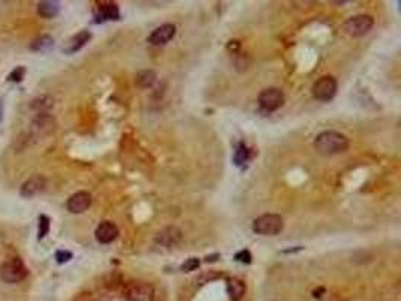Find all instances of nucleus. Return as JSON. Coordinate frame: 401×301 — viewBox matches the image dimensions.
I'll use <instances>...</instances> for the list:
<instances>
[{
	"label": "nucleus",
	"instance_id": "nucleus-3",
	"mask_svg": "<svg viewBox=\"0 0 401 301\" xmlns=\"http://www.w3.org/2000/svg\"><path fill=\"white\" fill-rule=\"evenodd\" d=\"M27 277V268L20 259H11L0 266V279L5 283H20Z\"/></svg>",
	"mask_w": 401,
	"mask_h": 301
},
{
	"label": "nucleus",
	"instance_id": "nucleus-1",
	"mask_svg": "<svg viewBox=\"0 0 401 301\" xmlns=\"http://www.w3.org/2000/svg\"><path fill=\"white\" fill-rule=\"evenodd\" d=\"M347 146H349L347 137L337 131H323L314 140V148L322 155H333L344 152Z\"/></svg>",
	"mask_w": 401,
	"mask_h": 301
},
{
	"label": "nucleus",
	"instance_id": "nucleus-8",
	"mask_svg": "<svg viewBox=\"0 0 401 301\" xmlns=\"http://www.w3.org/2000/svg\"><path fill=\"white\" fill-rule=\"evenodd\" d=\"M176 35V27L173 24H162L159 27H156L147 38V43L158 47V45H164L169 41L173 40V37Z\"/></svg>",
	"mask_w": 401,
	"mask_h": 301
},
{
	"label": "nucleus",
	"instance_id": "nucleus-15",
	"mask_svg": "<svg viewBox=\"0 0 401 301\" xmlns=\"http://www.w3.org/2000/svg\"><path fill=\"white\" fill-rule=\"evenodd\" d=\"M60 6L57 2H41L38 5V12L44 18H53L59 14Z\"/></svg>",
	"mask_w": 401,
	"mask_h": 301
},
{
	"label": "nucleus",
	"instance_id": "nucleus-12",
	"mask_svg": "<svg viewBox=\"0 0 401 301\" xmlns=\"http://www.w3.org/2000/svg\"><path fill=\"white\" fill-rule=\"evenodd\" d=\"M90 38H92V35L89 30H81L80 33H77L75 37H73L68 43H66V45L63 47V51L66 54H73V53L78 51L80 48H83L89 43Z\"/></svg>",
	"mask_w": 401,
	"mask_h": 301
},
{
	"label": "nucleus",
	"instance_id": "nucleus-4",
	"mask_svg": "<svg viewBox=\"0 0 401 301\" xmlns=\"http://www.w3.org/2000/svg\"><path fill=\"white\" fill-rule=\"evenodd\" d=\"M123 295L129 301H152L153 300V288L145 282H131Z\"/></svg>",
	"mask_w": 401,
	"mask_h": 301
},
{
	"label": "nucleus",
	"instance_id": "nucleus-5",
	"mask_svg": "<svg viewBox=\"0 0 401 301\" xmlns=\"http://www.w3.org/2000/svg\"><path fill=\"white\" fill-rule=\"evenodd\" d=\"M373 24H374L373 17L362 14V15H355V17L349 18L344 24V29L352 37H362L371 30Z\"/></svg>",
	"mask_w": 401,
	"mask_h": 301
},
{
	"label": "nucleus",
	"instance_id": "nucleus-7",
	"mask_svg": "<svg viewBox=\"0 0 401 301\" xmlns=\"http://www.w3.org/2000/svg\"><path fill=\"white\" fill-rule=\"evenodd\" d=\"M283 103H284V93L277 87L266 89L258 96V104L266 112H274V110L280 109L283 106Z\"/></svg>",
	"mask_w": 401,
	"mask_h": 301
},
{
	"label": "nucleus",
	"instance_id": "nucleus-9",
	"mask_svg": "<svg viewBox=\"0 0 401 301\" xmlns=\"http://www.w3.org/2000/svg\"><path fill=\"white\" fill-rule=\"evenodd\" d=\"M90 205H92V196L87 191H78V193L73 194L68 199V204H66L70 213H73V214H81L86 210H89Z\"/></svg>",
	"mask_w": 401,
	"mask_h": 301
},
{
	"label": "nucleus",
	"instance_id": "nucleus-2",
	"mask_svg": "<svg viewBox=\"0 0 401 301\" xmlns=\"http://www.w3.org/2000/svg\"><path fill=\"white\" fill-rule=\"evenodd\" d=\"M283 218L277 214H264L261 217H258L254 224H253V230L258 235H266V237H272V235H278V233L283 230Z\"/></svg>",
	"mask_w": 401,
	"mask_h": 301
},
{
	"label": "nucleus",
	"instance_id": "nucleus-11",
	"mask_svg": "<svg viewBox=\"0 0 401 301\" xmlns=\"http://www.w3.org/2000/svg\"><path fill=\"white\" fill-rule=\"evenodd\" d=\"M45 178L41 176V175H36V176H32L30 179H27L23 187H21V196L24 197H33L39 194L44 188H45Z\"/></svg>",
	"mask_w": 401,
	"mask_h": 301
},
{
	"label": "nucleus",
	"instance_id": "nucleus-17",
	"mask_svg": "<svg viewBox=\"0 0 401 301\" xmlns=\"http://www.w3.org/2000/svg\"><path fill=\"white\" fill-rule=\"evenodd\" d=\"M155 80H156V76H155L153 71H143V73H140V74L137 76V83H139V86H142V87H149V86H152V85L155 83Z\"/></svg>",
	"mask_w": 401,
	"mask_h": 301
},
{
	"label": "nucleus",
	"instance_id": "nucleus-18",
	"mask_svg": "<svg viewBox=\"0 0 401 301\" xmlns=\"http://www.w3.org/2000/svg\"><path fill=\"white\" fill-rule=\"evenodd\" d=\"M248 158H250V151H248V148H247L244 143H239L238 148H236V151H235V163H236L238 166H241V164L247 163Z\"/></svg>",
	"mask_w": 401,
	"mask_h": 301
},
{
	"label": "nucleus",
	"instance_id": "nucleus-6",
	"mask_svg": "<svg viewBox=\"0 0 401 301\" xmlns=\"http://www.w3.org/2000/svg\"><path fill=\"white\" fill-rule=\"evenodd\" d=\"M335 93H337V80L330 76L319 79L313 86V95L314 98L320 99V101H329V99L335 96Z\"/></svg>",
	"mask_w": 401,
	"mask_h": 301
},
{
	"label": "nucleus",
	"instance_id": "nucleus-21",
	"mask_svg": "<svg viewBox=\"0 0 401 301\" xmlns=\"http://www.w3.org/2000/svg\"><path fill=\"white\" fill-rule=\"evenodd\" d=\"M24 73L26 70L23 68V66H18V68L15 71H12L9 76H8V80L9 82H21V79L24 77Z\"/></svg>",
	"mask_w": 401,
	"mask_h": 301
},
{
	"label": "nucleus",
	"instance_id": "nucleus-20",
	"mask_svg": "<svg viewBox=\"0 0 401 301\" xmlns=\"http://www.w3.org/2000/svg\"><path fill=\"white\" fill-rule=\"evenodd\" d=\"M198 265H200V260H198L197 258H189V259H186V260L182 263L181 270H182V271H194V270L198 268Z\"/></svg>",
	"mask_w": 401,
	"mask_h": 301
},
{
	"label": "nucleus",
	"instance_id": "nucleus-14",
	"mask_svg": "<svg viewBox=\"0 0 401 301\" xmlns=\"http://www.w3.org/2000/svg\"><path fill=\"white\" fill-rule=\"evenodd\" d=\"M227 292L233 301H239L245 294V283L239 279H228Z\"/></svg>",
	"mask_w": 401,
	"mask_h": 301
},
{
	"label": "nucleus",
	"instance_id": "nucleus-23",
	"mask_svg": "<svg viewBox=\"0 0 401 301\" xmlns=\"http://www.w3.org/2000/svg\"><path fill=\"white\" fill-rule=\"evenodd\" d=\"M235 259L239 260V262H242V263H250L253 258H251V253L248 250H241L239 253H236Z\"/></svg>",
	"mask_w": 401,
	"mask_h": 301
},
{
	"label": "nucleus",
	"instance_id": "nucleus-10",
	"mask_svg": "<svg viewBox=\"0 0 401 301\" xmlns=\"http://www.w3.org/2000/svg\"><path fill=\"white\" fill-rule=\"evenodd\" d=\"M119 235V229L111 221H103L95 230V237L101 244H110L113 243Z\"/></svg>",
	"mask_w": 401,
	"mask_h": 301
},
{
	"label": "nucleus",
	"instance_id": "nucleus-22",
	"mask_svg": "<svg viewBox=\"0 0 401 301\" xmlns=\"http://www.w3.org/2000/svg\"><path fill=\"white\" fill-rule=\"evenodd\" d=\"M71 258H73V253H71V252L59 250V252L56 253V260H57L59 263H65V262H68Z\"/></svg>",
	"mask_w": 401,
	"mask_h": 301
},
{
	"label": "nucleus",
	"instance_id": "nucleus-13",
	"mask_svg": "<svg viewBox=\"0 0 401 301\" xmlns=\"http://www.w3.org/2000/svg\"><path fill=\"white\" fill-rule=\"evenodd\" d=\"M119 8L114 3H103L98 6V12L95 14V21H109V20H119Z\"/></svg>",
	"mask_w": 401,
	"mask_h": 301
},
{
	"label": "nucleus",
	"instance_id": "nucleus-16",
	"mask_svg": "<svg viewBox=\"0 0 401 301\" xmlns=\"http://www.w3.org/2000/svg\"><path fill=\"white\" fill-rule=\"evenodd\" d=\"M54 45V41L51 37L48 35H42L39 37L38 40H35V43L32 44V50H36V51H45L48 48H51Z\"/></svg>",
	"mask_w": 401,
	"mask_h": 301
},
{
	"label": "nucleus",
	"instance_id": "nucleus-19",
	"mask_svg": "<svg viewBox=\"0 0 401 301\" xmlns=\"http://www.w3.org/2000/svg\"><path fill=\"white\" fill-rule=\"evenodd\" d=\"M50 230V218L47 215H41L39 217V230H38V238L42 240Z\"/></svg>",
	"mask_w": 401,
	"mask_h": 301
}]
</instances>
